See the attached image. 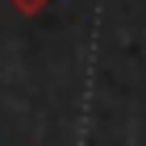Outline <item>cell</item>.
I'll return each instance as SVG.
<instances>
[{"label": "cell", "mask_w": 146, "mask_h": 146, "mask_svg": "<svg viewBox=\"0 0 146 146\" xmlns=\"http://www.w3.org/2000/svg\"><path fill=\"white\" fill-rule=\"evenodd\" d=\"M9 4L21 13V17H38V13H46L50 4H54V0H9Z\"/></svg>", "instance_id": "6da1fadb"}]
</instances>
